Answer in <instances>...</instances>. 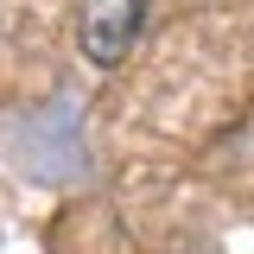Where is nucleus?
Instances as JSON below:
<instances>
[{"mask_svg":"<svg viewBox=\"0 0 254 254\" xmlns=\"http://www.w3.org/2000/svg\"><path fill=\"white\" fill-rule=\"evenodd\" d=\"M146 6L153 0H76V45H83V58L102 64V70H115L140 45Z\"/></svg>","mask_w":254,"mask_h":254,"instance_id":"f257e3e1","label":"nucleus"}]
</instances>
